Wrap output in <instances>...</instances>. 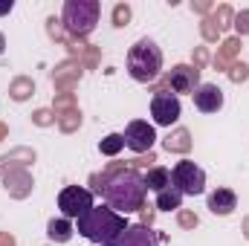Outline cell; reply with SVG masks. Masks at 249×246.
<instances>
[{
	"label": "cell",
	"instance_id": "27",
	"mask_svg": "<svg viewBox=\"0 0 249 246\" xmlns=\"http://www.w3.org/2000/svg\"><path fill=\"white\" fill-rule=\"evenodd\" d=\"M200 35H203V41L214 44V41L220 38V29H217V23H214L212 18H203V23H200Z\"/></svg>",
	"mask_w": 249,
	"mask_h": 246
},
{
	"label": "cell",
	"instance_id": "42",
	"mask_svg": "<svg viewBox=\"0 0 249 246\" xmlns=\"http://www.w3.org/2000/svg\"><path fill=\"white\" fill-rule=\"evenodd\" d=\"M244 235H247V238H249V217H247V220H244Z\"/></svg>",
	"mask_w": 249,
	"mask_h": 246
},
{
	"label": "cell",
	"instance_id": "4",
	"mask_svg": "<svg viewBox=\"0 0 249 246\" xmlns=\"http://www.w3.org/2000/svg\"><path fill=\"white\" fill-rule=\"evenodd\" d=\"M99 15H102V3L99 0H67L64 3V15L61 23L67 29L70 38H87L96 23H99Z\"/></svg>",
	"mask_w": 249,
	"mask_h": 246
},
{
	"label": "cell",
	"instance_id": "33",
	"mask_svg": "<svg viewBox=\"0 0 249 246\" xmlns=\"http://www.w3.org/2000/svg\"><path fill=\"white\" fill-rule=\"evenodd\" d=\"M206 64H209V50L206 47H194V67L203 70Z\"/></svg>",
	"mask_w": 249,
	"mask_h": 246
},
{
	"label": "cell",
	"instance_id": "11",
	"mask_svg": "<svg viewBox=\"0 0 249 246\" xmlns=\"http://www.w3.org/2000/svg\"><path fill=\"white\" fill-rule=\"evenodd\" d=\"M81 61L78 58H67L55 67V72H53V84H55V90H61V93H70L75 84H78V78H81Z\"/></svg>",
	"mask_w": 249,
	"mask_h": 246
},
{
	"label": "cell",
	"instance_id": "23",
	"mask_svg": "<svg viewBox=\"0 0 249 246\" xmlns=\"http://www.w3.org/2000/svg\"><path fill=\"white\" fill-rule=\"evenodd\" d=\"M212 20L217 23V29H220V32H223V29H229V26H232V20H235V12H232V6H229V3H220V6L214 9Z\"/></svg>",
	"mask_w": 249,
	"mask_h": 246
},
{
	"label": "cell",
	"instance_id": "29",
	"mask_svg": "<svg viewBox=\"0 0 249 246\" xmlns=\"http://www.w3.org/2000/svg\"><path fill=\"white\" fill-rule=\"evenodd\" d=\"M232 26H235V32H238V38L249 35V9L235 12V20H232Z\"/></svg>",
	"mask_w": 249,
	"mask_h": 246
},
{
	"label": "cell",
	"instance_id": "18",
	"mask_svg": "<svg viewBox=\"0 0 249 246\" xmlns=\"http://www.w3.org/2000/svg\"><path fill=\"white\" fill-rule=\"evenodd\" d=\"M171 185V171L168 168H162V165H157V168H151L148 174H145V188H151V191H165Z\"/></svg>",
	"mask_w": 249,
	"mask_h": 246
},
{
	"label": "cell",
	"instance_id": "22",
	"mask_svg": "<svg viewBox=\"0 0 249 246\" xmlns=\"http://www.w3.org/2000/svg\"><path fill=\"white\" fill-rule=\"evenodd\" d=\"M122 148H124V136L122 133H110V136H105V139L99 142V151H102L105 157H116Z\"/></svg>",
	"mask_w": 249,
	"mask_h": 246
},
{
	"label": "cell",
	"instance_id": "6",
	"mask_svg": "<svg viewBox=\"0 0 249 246\" xmlns=\"http://www.w3.org/2000/svg\"><path fill=\"white\" fill-rule=\"evenodd\" d=\"M58 209L64 211L67 220L70 217L78 220L87 209H93V191H87L81 185H67V188H61V194H58Z\"/></svg>",
	"mask_w": 249,
	"mask_h": 246
},
{
	"label": "cell",
	"instance_id": "26",
	"mask_svg": "<svg viewBox=\"0 0 249 246\" xmlns=\"http://www.w3.org/2000/svg\"><path fill=\"white\" fill-rule=\"evenodd\" d=\"M110 20H113V26H116V29L127 26V23H130V6H127V3H116V6H113Z\"/></svg>",
	"mask_w": 249,
	"mask_h": 246
},
{
	"label": "cell",
	"instance_id": "2",
	"mask_svg": "<svg viewBox=\"0 0 249 246\" xmlns=\"http://www.w3.org/2000/svg\"><path fill=\"white\" fill-rule=\"evenodd\" d=\"M127 229L124 214H116L110 206H93L78 217V235L96 246H116L119 235Z\"/></svg>",
	"mask_w": 249,
	"mask_h": 246
},
{
	"label": "cell",
	"instance_id": "28",
	"mask_svg": "<svg viewBox=\"0 0 249 246\" xmlns=\"http://www.w3.org/2000/svg\"><path fill=\"white\" fill-rule=\"evenodd\" d=\"M78 124H81V113H78V110H72V113H67V116H58V127H61L64 133L78 130Z\"/></svg>",
	"mask_w": 249,
	"mask_h": 246
},
{
	"label": "cell",
	"instance_id": "12",
	"mask_svg": "<svg viewBox=\"0 0 249 246\" xmlns=\"http://www.w3.org/2000/svg\"><path fill=\"white\" fill-rule=\"evenodd\" d=\"M116 246H160V238H157V232H151V226L133 223L119 235Z\"/></svg>",
	"mask_w": 249,
	"mask_h": 246
},
{
	"label": "cell",
	"instance_id": "1",
	"mask_svg": "<svg viewBox=\"0 0 249 246\" xmlns=\"http://www.w3.org/2000/svg\"><path fill=\"white\" fill-rule=\"evenodd\" d=\"M145 194H148L145 177L133 168H122L116 174H107V185H105L102 197L116 214H130V211H139L145 206Z\"/></svg>",
	"mask_w": 249,
	"mask_h": 246
},
{
	"label": "cell",
	"instance_id": "39",
	"mask_svg": "<svg viewBox=\"0 0 249 246\" xmlns=\"http://www.w3.org/2000/svg\"><path fill=\"white\" fill-rule=\"evenodd\" d=\"M12 6H15L12 0H0V18H3V15H9V12H12Z\"/></svg>",
	"mask_w": 249,
	"mask_h": 246
},
{
	"label": "cell",
	"instance_id": "36",
	"mask_svg": "<svg viewBox=\"0 0 249 246\" xmlns=\"http://www.w3.org/2000/svg\"><path fill=\"white\" fill-rule=\"evenodd\" d=\"M139 211H142V226H151V220H154V209H151V206H142Z\"/></svg>",
	"mask_w": 249,
	"mask_h": 246
},
{
	"label": "cell",
	"instance_id": "40",
	"mask_svg": "<svg viewBox=\"0 0 249 246\" xmlns=\"http://www.w3.org/2000/svg\"><path fill=\"white\" fill-rule=\"evenodd\" d=\"M3 50H6V38H3V32H0V55H3Z\"/></svg>",
	"mask_w": 249,
	"mask_h": 246
},
{
	"label": "cell",
	"instance_id": "7",
	"mask_svg": "<svg viewBox=\"0 0 249 246\" xmlns=\"http://www.w3.org/2000/svg\"><path fill=\"white\" fill-rule=\"evenodd\" d=\"M180 113H183V107H180V99L174 93H157L151 99V116H154L157 124L171 127V124L180 119Z\"/></svg>",
	"mask_w": 249,
	"mask_h": 246
},
{
	"label": "cell",
	"instance_id": "41",
	"mask_svg": "<svg viewBox=\"0 0 249 246\" xmlns=\"http://www.w3.org/2000/svg\"><path fill=\"white\" fill-rule=\"evenodd\" d=\"M6 133H9V130H6V124L0 122V139H6Z\"/></svg>",
	"mask_w": 249,
	"mask_h": 246
},
{
	"label": "cell",
	"instance_id": "13",
	"mask_svg": "<svg viewBox=\"0 0 249 246\" xmlns=\"http://www.w3.org/2000/svg\"><path fill=\"white\" fill-rule=\"evenodd\" d=\"M3 183H6V191L12 194V197H26L29 191H32V174L26 171V168H9V174L3 177Z\"/></svg>",
	"mask_w": 249,
	"mask_h": 246
},
{
	"label": "cell",
	"instance_id": "21",
	"mask_svg": "<svg viewBox=\"0 0 249 246\" xmlns=\"http://www.w3.org/2000/svg\"><path fill=\"white\" fill-rule=\"evenodd\" d=\"M72 110H78V105H75V93H58V96H55V105H53L55 119H58V116H67V113H72Z\"/></svg>",
	"mask_w": 249,
	"mask_h": 246
},
{
	"label": "cell",
	"instance_id": "14",
	"mask_svg": "<svg viewBox=\"0 0 249 246\" xmlns=\"http://www.w3.org/2000/svg\"><path fill=\"white\" fill-rule=\"evenodd\" d=\"M235 209H238V194H235L232 188H217V191L209 194V211H212V214L226 217V214H232Z\"/></svg>",
	"mask_w": 249,
	"mask_h": 246
},
{
	"label": "cell",
	"instance_id": "24",
	"mask_svg": "<svg viewBox=\"0 0 249 246\" xmlns=\"http://www.w3.org/2000/svg\"><path fill=\"white\" fill-rule=\"evenodd\" d=\"M47 32H50V38L53 41H61L64 47H70L72 44V38L67 35V29H64V23L58 18H47Z\"/></svg>",
	"mask_w": 249,
	"mask_h": 246
},
{
	"label": "cell",
	"instance_id": "31",
	"mask_svg": "<svg viewBox=\"0 0 249 246\" xmlns=\"http://www.w3.org/2000/svg\"><path fill=\"white\" fill-rule=\"evenodd\" d=\"M32 122H35V124H41V127H50V124H53V122H58V119H55V113H53V110L41 107V110H35V113H32Z\"/></svg>",
	"mask_w": 249,
	"mask_h": 246
},
{
	"label": "cell",
	"instance_id": "16",
	"mask_svg": "<svg viewBox=\"0 0 249 246\" xmlns=\"http://www.w3.org/2000/svg\"><path fill=\"white\" fill-rule=\"evenodd\" d=\"M162 148L168 154H188L191 151V133H188L186 127H177L174 133H168L162 139Z\"/></svg>",
	"mask_w": 249,
	"mask_h": 246
},
{
	"label": "cell",
	"instance_id": "10",
	"mask_svg": "<svg viewBox=\"0 0 249 246\" xmlns=\"http://www.w3.org/2000/svg\"><path fill=\"white\" fill-rule=\"evenodd\" d=\"M191 99H194V107L200 113H217L223 107V90L217 84H200L191 93Z\"/></svg>",
	"mask_w": 249,
	"mask_h": 246
},
{
	"label": "cell",
	"instance_id": "35",
	"mask_svg": "<svg viewBox=\"0 0 249 246\" xmlns=\"http://www.w3.org/2000/svg\"><path fill=\"white\" fill-rule=\"evenodd\" d=\"M148 162H157V159H154V154H148V157H139V159H133V162H130V168L136 171V168H142V165H148Z\"/></svg>",
	"mask_w": 249,
	"mask_h": 246
},
{
	"label": "cell",
	"instance_id": "25",
	"mask_svg": "<svg viewBox=\"0 0 249 246\" xmlns=\"http://www.w3.org/2000/svg\"><path fill=\"white\" fill-rule=\"evenodd\" d=\"M18 159H26V162H32V159H35V151L18 148L15 154H9V157H0V174H3V168H15V162H18Z\"/></svg>",
	"mask_w": 249,
	"mask_h": 246
},
{
	"label": "cell",
	"instance_id": "5",
	"mask_svg": "<svg viewBox=\"0 0 249 246\" xmlns=\"http://www.w3.org/2000/svg\"><path fill=\"white\" fill-rule=\"evenodd\" d=\"M171 185L186 197H197V194H203L206 191V174H203V168L200 165H194L191 159H180L174 168H171Z\"/></svg>",
	"mask_w": 249,
	"mask_h": 246
},
{
	"label": "cell",
	"instance_id": "19",
	"mask_svg": "<svg viewBox=\"0 0 249 246\" xmlns=\"http://www.w3.org/2000/svg\"><path fill=\"white\" fill-rule=\"evenodd\" d=\"M32 93H35V81L26 78V75H18V78L9 84V96H12L15 102H26Z\"/></svg>",
	"mask_w": 249,
	"mask_h": 246
},
{
	"label": "cell",
	"instance_id": "37",
	"mask_svg": "<svg viewBox=\"0 0 249 246\" xmlns=\"http://www.w3.org/2000/svg\"><path fill=\"white\" fill-rule=\"evenodd\" d=\"M191 9H194V12H200V15H206V12H212V3L200 0V3H191Z\"/></svg>",
	"mask_w": 249,
	"mask_h": 246
},
{
	"label": "cell",
	"instance_id": "3",
	"mask_svg": "<svg viewBox=\"0 0 249 246\" xmlns=\"http://www.w3.org/2000/svg\"><path fill=\"white\" fill-rule=\"evenodd\" d=\"M160 70H162V50L151 38H139L127 50V72L133 81L148 84L160 75Z\"/></svg>",
	"mask_w": 249,
	"mask_h": 246
},
{
	"label": "cell",
	"instance_id": "32",
	"mask_svg": "<svg viewBox=\"0 0 249 246\" xmlns=\"http://www.w3.org/2000/svg\"><path fill=\"white\" fill-rule=\"evenodd\" d=\"M177 223H180L183 229H194V226L200 223V217H197L194 211H188V209H180V211H177Z\"/></svg>",
	"mask_w": 249,
	"mask_h": 246
},
{
	"label": "cell",
	"instance_id": "9",
	"mask_svg": "<svg viewBox=\"0 0 249 246\" xmlns=\"http://www.w3.org/2000/svg\"><path fill=\"white\" fill-rule=\"evenodd\" d=\"M165 78H168V87L174 93H194L200 87V70L194 64H177Z\"/></svg>",
	"mask_w": 249,
	"mask_h": 246
},
{
	"label": "cell",
	"instance_id": "30",
	"mask_svg": "<svg viewBox=\"0 0 249 246\" xmlns=\"http://www.w3.org/2000/svg\"><path fill=\"white\" fill-rule=\"evenodd\" d=\"M226 72H229V78H232L235 84H241V81H247V78H249V67L244 61H235Z\"/></svg>",
	"mask_w": 249,
	"mask_h": 246
},
{
	"label": "cell",
	"instance_id": "17",
	"mask_svg": "<svg viewBox=\"0 0 249 246\" xmlns=\"http://www.w3.org/2000/svg\"><path fill=\"white\" fill-rule=\"evenodd\" d=\"M72 232H75V229H72V223H70L67 217H58V220L53 217V220L47 223V238H50L53 244H67V241L72 238Z\"/></svg>",
	"mask_w": 249,
	"mask_h": 246
},
{
	"label": "cell",
	"instance_id": "34",
	"mask_svg": "<svg viewBox=\"0 0 249 246\" xmlns=\"http://www.w3.org/2000/svg\"><path fill=\"white\" fill-rule=\"evenodd\" d=\"M90 185H93V191H96V194H105V185H107V174H93V177H90Z\"/></svg>",
	"mask_w": 249,
	"mask_h": 246
},
{
	"label": "cell",
	"instance_id": "38",
	"mask_svg": "<svg viewBox=\"0 0 249 246\" xmlns=\"http://www.w3.org/2000/svg\"><path fill=\"white\" fill-rule=\"evenodd\" d=\"M0 246H15V238L9 232H0Z\"/></svg>",
	"mask_w": 249,
	"mask_h": 246
},
{
	"label": "cell",
	"instance_id": "20",
	"mask_svg": "<svg viewBox=\"0 0 249 246\" xmlns=\"http://www.w3.org/2000/svg\"><path fill=\"white\" fill-rule=\"evenodd\" d=\"M180 206H183V194H180L174 185H168L165 191H160V194H157V209H162V211L177 209V211H180Z\"/></svg>",
	"mask_w": 249,
	"mask_h": 246
},
{
	"label": "cell",
	"instance_id": "8",
	"mask_svg": "<svg viewBox=\"0 0 249 246\" xmlns=\"http://www.w3.org/2000/svg\"><path fill=\"white\" fill-rule=\"evenodd\" d=\"M122 136H124V145H127L130 151H136V154L151 151L154 142H157V130H154V124L142 122V119H133V122L124 127Z\"/></svg>",
	"mask_w": 249,
	"mask_h": 246
},
{
	"label": "cell",
	"instance_id": "15",
	"mask_svg": "<svg viewBox=\"0 0 249 246\" xmlns=\"http://www.w3.org/2000/svg\"><path fill=\"white\" fill-rule=\"evenodd\" d=\"M241 53V38L235 35V38H226L223 44H220V50H217V55L212 58V64L217 67V70H229L232 64H235V55Z\"/></svg>",
	"mask_w": 249,
	"mask_h": 246
},
{
	"label": "cell",
	"instance_id": "43",
	"mask_svg": "<svg viewBox=\"0 0 249 246\" xmlns=\"http://www.w3.org/2000/svg\"><path fill=\"white\" fill-rule=\"evenodd\" d=\"M93 246H96V244H93Z\"/></svg>",
	"mask_w": 249,
	"mask_h": 246
}]
</instances>
